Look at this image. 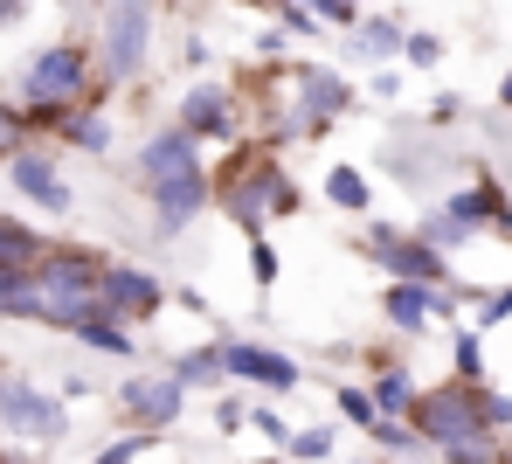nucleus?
I'll return each instance as SVG.
<instances>
[{"label":"nucleus","instance_id":"f257e3e1","mask_svg":"<svg viewBox=\"0 0 512 464\" xmlns=\"http://www.w3.org/2000/svg\"><path fill=\"white\" fill-rule=\"evenodd\" d=\"M104 250L97 243H49L42 250V264L28 271L35 284V298H42V326L49 333H77L90 319H111V305H104Z\"/></svg>","mask_w":512,"mask_h":464},{"label":"nucleus","instance_id":"f03ea898","mask_svg":"<svg viewBox=\"0 0 512 464\" xmlns=\"http://www.w3.org/2000/svg\"><path fill=\"white\" fill-rule=\"evenodd\" d=\"M97 97V56H90V42H49L42 56H28V70H21V118H28V139H56V118L70 111V104H84Z\"/></svg>","mask_w":512,"mask_h":464},{"label":"nucleus","instance_id":"7ed1b4c3","mask_svg":"<svg viewBox=\"0 0 512 464\" xmlns=\"http://www.w3.org/2000/svg\"><path fill=\"white\" fill-rule=\"evenodd\" d=\"M215 181V208L243 229V236H263L277 215H298L305 208V194H298V181L270 160V153H256V146H243L222 174H208Z\"/></svg>","mask_w":512,"mask_h":464},{"label":"nucleus","instance_id":"20e7f679","mask_svg":"<svg viewBox=\"0 0 512 464\" xmlns=\"http://www.w3.org/2000/svg\"><path fill=\"white\" fill-rule=\"evenodd\" d=\"M0 437L28 451H56L70 444V402L42 388L28 368H0Z\"/></svg>","mask_w":512,"mask_h":464},{"label":"nucleus","instance_id":"39448f33","mask_svg":"<svg viewBox=\"0 0 512 464\" xmlns=\"http://www.w3.org/2000/svg\"><path fill=\"white\" fill-rule=\"evenodd\" d=\"M111 409H118V430H139V437H173L180 416H187V388L167 368H132L111 388Z\"/></svg>","mask_w":512,"mask_h":464},{"label":"nucleus","instance_id":"423d86ee","mask_svg":"<svg viewBox=\"0 0 512 464\" xmlns=\"http://www.w3.org/2000/svg\"><path fill=\"white\" fill-rule=\"evenodd\" d=\"M478 388H485V381H478ZM478 388H464V381H436V388H423V395H416V409H409L402 423H409V430L429 444V458L485 430V416H478Z\"/></svg>","mask_w":512,"mask_h":464},{"label":"nucleus","instance_id":"0eeeda50","mask_svg":"<svg viewBox=\"0 0 512 464\" xmlns=\"http://www.w3.org/2000/svg\"><path fill=\"white\" fill-rule=\"evenodd\" d=\"M146 42H153V0H104V28H97L104 84H132L146 70Z\"/></svg>","mask_w":512,"mask_h":464},{"label":"nucleus","instance_id":"6e6552de","mask_svg":"<svg viewBox=\"0 0 512 464\" xmlns=\"http://www.w3.org/2000/svg\"><path fill=\"white\" fill-rule=\"evenodd\" d=\"M146 187V208H153V236L173 243V236H187L208 208H215V181H208V167L194 160V167H173V174H153Z\"/></svg>","mask_w":512,"mask_h":464},{"label":"nucleus","instance_id":"1a4fd4ad","mask_svg":"<svg viewBox=\"0 0 512 464\" xmlns=\"http://www.w3.org/2000/svg\"><path fill=\"white\" fill-rule=\"evenodd\" d=\"M360 257H374L395 284H450V257H436L416 229H395V222H367Z\"/></svg>","mask_w":512,"mask_h":464},{"label":"nucleus","instance_id":"9d476101","mask_svg":"<svg viewBox=\"0 0 512 464\" xmlns=\"http://www.w3.org/2000/svg\"><path fill=\"white\" fill-rule=\"evenodd\" d=\"M215 347H222V381H250V388H270V395L305 388V368L284 347H263V340H243V333H222Z\"/></svg>","mask_w":512,"mask_h":464},{"label":"nucleus","instance_id":"9b49d317","mask_svg":"<svg viewBox=\"0 0 512 464\" xmlns=\"http://www.w3.org/2000/svg\"><path fill=\"white\" fill-rule=\"evenodd\" d=\"M353 84H346L340 70H326V63H305V70H291V118H298V139H319L333 118L353 111Z\"/></svg>","mask_w":512,"mask_h":464},{"label":"nucleus","instance_id":"f8f14e48","mask_svg":"<svg viewBox=\"0 0 512 464\" xmlns=\"http://www.w3.org/2000/svg\"><path fill=\"white\" fill-rule=\"evenodd\" d=\"M7 187H14L21 201H35L42 215H70V208H77V187H70V174H63V160L42 153V146L7 153Z\"/></svg>","mask_w":512,"mask_h":464},{"label":"nucleus","instance_id":"ddd939ff","mask_svg":"<svg viewBox=\"0 0 512 464\" xmlns=\"http://www.w3.org/2000/svg\"><path fill=\"white\" fill-rule=\"evenodd\" d=\"M104 305H111V319H125V326L139 333V326H153V319L167 312L173 298H167V284L153 278L146 264H125V257H111V264H104Z\"/></svg>","mask_w":512,"mask_h":464},{"label":"nucleus","instance_id":"4468645a","mask_svg":"<svg viewBox=\"0 0 512 464\" xmlns=\"http://www.w3.org/2000/svg\"><path fill=\"white\" fill-rule=\"evenodd\" d=\"M173 125L187 139H229L236 132V91L229 84H187L173 104Z\"/></svg>","mask_w":512,"mask_h":464},{"label":"nucleus","instance_id":"2eb2a0df","mask_svg":"<svg viewBox=\"0 0 512 464\" xmlns=\"http://www.w3.org/2000/svg\"><path fill=\"white\" fill-rule=\"evenodd\" d=\"M443 215H457L471 236H478V229H499V236H512V201H506V187H499V181L457 187V194L443 201Z\"/></svg>","mask_w":512,"mask_h":464},{"label":"nucleus","instance_id":"dca6fc26","mask_svg":"<svg viewBox=\"0 0 512 464\" xmlns=\"http://www.w3.org/2000/svg\"><path fill=\"white\" fill-rule=\"evenodd\" d=\"M56 139L77 146V153H90V160H104L111 139H118V125H111V111H104L97 97H84V104H70V111L56 118Z\"/></svg>","mask_w":512,"mask_h":464},{"label":"nucleus","instance_id":"f3484780","mask_svg":"<svg viewBox=\"0 0 512 464\" xmlns=\"http://www.w3.org/2000/svg\"><path fill=\"white\" fill-rule=\"evenodd\" d=\"M201 160V139H187L180 125H160L139 153H132V174L139 181H153V174H173V167H194Z\"/></svg>","mask_w":512,"mask_h":464},{"label":"nucleus","instance_id":"a211bd4d","mask_svg":"<svg viewBox=\"0 0 512 464\" xmlns=\"http://www.w3.org/2000/svg\"><path fill=\"white\" fill-rule=\"evenodd\" d=\"M443 160H450V153H443L436 139H423V146H409V139H388V146H381V167H388L395 181L409 187V194H423V187H429V174H436Z\"/></svg>","mask_w":512,"mask_h":464},{"label":"nucleus","instance_id":"6ab92c4d","mask_svg":"<svg viewBox=\"0 0 512 464\" xmlns=\"http://www.w3.org/2000/svg\"><path fill=\"white\" fill-rule=\"evenodd\" d=\"M42 250H49V236H42L35 222H21V215L0 208V271H21V278H28V271L42 264Z\"/></svg>","mask_w":512,"mask_h":464},{"label":"nucleus","instance_id":"aec40b11","mask_svg":"<svg viewBox=\"0 0 512 464\" xmlns=\"http://www.w3.org/2000/svg\"><path fill=\"white\" fill-rule=\"evenodd\" d=\"M70 340L90 347V354H104V361H139V354H146V347H139V333H132L125 319H90V326H77Z\"/></svg>","mask_w":512,"mask_h":464},{"label":"nucleus","instance_id":"412c9836","mask_svg":"<svg viewBox=\"0 0 512 464\" xmlns=\"http://www.w3.org/2000/svg\"><path fill=\"white\" fill-rule=\"evenodd\" d=\"M167 374L194 395V388H222V347L208 340V347H180V354H167Z\"/></svg>","mask_w":512,"mask_h":464},{"label":"nucleus","instance_id":"4be33fe9","mask_svg":"<svg viewBox=\"0 0 512 464\" xmlns=\"http://www.w3.org/2000/svg\"><path fill=\"white\" fill-rule=\"evenodd\" d=\"M367 444H374V458H395V464H409V458H429V444L402 423V416H374L367 430H360Z\"/></svg>","mask_w":512,"mask_h":464},{"label":"nucleus","instance_id":"5701e85b","mask_svg":"<svg viewBox=\"0 0 512 464\" xmlns=\"http://www.w3.org/2000/svg\"><path fill=\"white\" fill-rule=\"evenodd\" d=\"M367 395H374V409H381V416H409V409H416V395H423V381L395 361V368H374Z\"/></svg>","mask_w":512,"mask_h":464},{"label":"nucleus","instance_id":"b1692460","mask_svg":"<svg viewBox=\"0 0 512 464\" xmlns=\"http://www.w3.org/2000/svg\"><path fill=\"white\" fill-rule=\"evenodd\" d=\"M402 49V28L388 21V14H374V21H353V35H346V56L353 63H388Z\"/></svg>","mask_w":512,"mask_h":464},{"label":"nucleus","instance_id":"393cba45","mask_svg":"<svg viewBox=\"0 0 512 464\" xmlns=\"http://www.w3.org/2000/svg\"><path fill=\"white\" fill-rule=\"evenodd\" d=\"M0 319H14V326H42V298H35V284L21 278V271H0Z\"/></svg>","mask_w":512,"mask_h":464},{"label":"nucleus","instance_id":"a878e982","mask_svg":"<svg viewBox=\"0 0 512 464\" xmlns=\"http://www.w3.org/2000/svg\"><path fill=\"white\" fill-rule=\"evenodd\" d=\"M450 381H464V388L485 381V333H478V326L450 333Z\"/></svg>","mask_w":512,"mask_h":464},{"label":"nucleus","instance_id":"bb28decb","mask_svg":"<svg viewBox=\"0 0 512 464\" xmlns=\"http://www.w3.org/2000/svg\"><path fill=\"white\" fill-rule=\"evenodd\" d=\"M326 201H333L340 215H367V208H374V187H367L360 167H333V174H326Z\"/></svg>","mask_w":512,"mask_h":464},{"label":"nucleus","instance_id":"cd10ccee","mask_svg":"<svg viewBox=\"0 0 512 464\" xmlns=\"http://www.w3.org/2000/svg\"><path fill=\"white\" fill-rule=\"evenodd\" d=\"M333 444H340V430H333V423H312V430H291L284 458H298V464H326V458H333Z\"/></svg>","mask_w":512,"mask_h":464},{"label":"nucleus","instance_id":"c85d7f7f","mask_svg":"<svg viewBox=\"0 0 512 464\" xmlns=\"http://www.w3.org/2000/svg\"><path fill=\"white\" fill-rule=\"evenodd\" d=\"M374 416H381V409H374V395H367L360 381H340V388H333V423H353V430H367Z\"/></svg>","mask_w":512,"mask_h":464},{"label":"nucleus","instance_id":"c756f323","mask_svg":"<svg viewBox=\"0 0 512 464\" xmlns=\"http://www.w3.org/2000/svg\"><path fill=\"white\" fill-rule=\"evenodd\" d=\"M243 430H256V437H263L270 451H284V444H291V416H284V409H270V402H250Z\"/></svg>","mask_w":512,"mask_h":464},{"label":"nucleus","instance_id":"7c9ffc66","mask_svg":"<svg viewBox=\"0 0 512 464\" xmlns=\"http://www.w3.org/2000/svg\"><path fill=\"white\" fill-rule=\"evenodd\" d=\"M160 444H167V437H139V430H118V437H111V444H104V451H97L90 464H139L146 451H160Z\"/></svg>","mask_w":512,"mask_h":464},{"label":"nucleus","instance_id":"2f4dec72","mask_svg":"<svg viewBox=\"0 0 512 464\" xmlns=\"http://www.w3.org/2000/svg\"><path fill=\"white\" fill-rule=\"evenodd\" d=\"M499 451H506V444H499L492 430H478V437H464V444H450V451H436V458L443 464H499Z\"/></svg>","mask_w":512,"mask_h":464},{"label":"nucleus","instance_id":"473e14b6","mask_svg":"<svg viewBox=\"0 0 512 464\" xmlns=\"http://www.w3.org/2000/svg\"><path fill=\"white\" fill-rule=\"evenodd\" d=\"M478 416H485L492 437H506V430H512V395H506V388H478Z\"/></svg>","mask_w":512,"mask_h":464},{"label":"nucleus","instance_id":"72a5a7b5","mask_svg":"<svg viewBox=\"0 0 512 464\" xmlns=\"http://www.w3.org/2000/svg\"><path fill=\"white\" fill-rule=\"evenodd\" d=\"M506 319H512V284L478 291V333H492V326H506Z\"/></svg>","mask_w":512,"mask_h":464},{"label":"nucleus","instance_id":"f704fd0d","mask_svg":"<svg viewBox=\"0 0 512 464\" xmlns=\"http://www.w3.org/2000/svg\"><path fill=\"white\" fill-rule=\"evenodd\" d=\"M208 416H215V430H222V437H236V430H243V416H250V402H243V395H236V388H222V395H215V409H208Z\"/></svg>","mask_w":512,"mask_h":464},{"label":"nucleus","instance_id":"c9c22d12","mask_svg":"<svg viewBox=\"0 0 512 464\" xmlns=\"http://www.w3.org/2000/svg\"><path fill=\"white\" fill-rule=\"evenodd\" d=\"M21 146H28V118H21V104H7V97H0V160H7V153H21Z\"/></svg>","mask_w":512,"mask_h":464},{"label":"nucleus","instance_id":"e433bc0d","mask_svg":"<svg viewBox=\"0 0 512 464\" xmlns=\"http://www.w3.org/2000/svg\"><path fill=\"white\" fill-rule=\"evenodd\" d=\"M250 278H256V291L277 284V250H270V236H250Z\"/></svg>","mask_w":512,"mask_h":464},{"label":"nucleus","instance_id":"4c0bfd02","mask_svg":"<svg viewBox=\"0 0 512 464\" xmlns=\"http://www.w3.org/2000/svg\"><path fill=\"white\" fill-rule=\"evenodd\" d=\"M402 56H409L416 70H429V63L443 56V42H436V35H402Z\"/></svg>","mask_w":512,"mask_h":464},{"label":"nucleus","instance_id":"58836bf2","mask_svg":"<svg viewBox=\"0 0 512 464\" xmlns=\"http://www.w3.org/2000/svg\"><path fill=\"white\" fill-rule=\"evenodd\" d=\"M367 91H374V97H388V104H395V97H402V70H374V77H367Z\"/></svg>","mask_w":512,"mask_h":464},{"label":"nucleus","instance_id":"ea45409f","mask_svg":"<svg viewBox=\"0 0 512 464\" xmlns=\"http://www.w3.org/2000/svg\"><path fill=\"white\" fill-rule=\"evenodd\" d=\"M21 21H28V0H0V35L21 28Z\"/></svg>","mask_w":512,"mask_h":464},{"label":"nucleus","instance_id":"a19ab883","mask_svg":"<svg viewBox=\"0 0 512 464\" xmlns=\"http://www.w3.org/2000/svg\"><path fill=\"white\" fill-rule=\"evenodd\" d=\"M56 395H63V402H84V395H90V374H63V388H56Z\"/></svg>","mask_w":512,"mask_h":464},{"label":"nucleus","instance_id":"79ce46f5","mask_svg":"<svg viewBox=\"0 0 512 464\" xmlns=\"http://www.w3.org/2000/svg\"><path fill=\"white\" fill-rule=\"evenodd\" d=\"M499 104H506V111H512V70H506V84H499Z\"/></svg>","mask_w":512,"mask_h":464},{"label":"nucleus","instance_id":"37998d69","mask_svg":"<svg viewBox=\"0 0 512 464\" xmlns=\"http://www.w3.org/2000/svg\"><path fill=\"white\" fill-rule=\"evenodd\" d=\"M256 7H270V14H277V7H298V0H256Z\"/></svg>","mask_w":512,"mask_h":464},{"label":"nucleus","instance_id":"c03bdc74","mask_svg":"<svg viewBox=\"0 0 512 464\" xmlns=\"http://www.w3.org/2000/svg\"><path fill=\"white\" fill-rule=\"evenodd\" d=\"M346 464H395V458H374V451H367V458H346Z\"/></svg>","mask_w":512,"mask_h":464},{"label":"nucleus","instance_id":"a18cd8bd","mask_svg":"<svg viewBox=\"0 0 512 464\" xmlns=\"http://www.w3.org/2000/svg\"><path fill=\"white\" fill-rule=\"evenodd\" d=\"M250 464H284V458H277V451H270V458H250Z\"/></svg>","mask_w":512,"mask_h":464},{"label":"nucleus","instance_id":"49530a36","mask_svg":"<svg viewBox=\"0 0 512 464\" xmlns=\"http://www.w3.org/2000/svg\"><path fill=\"white\" fill-rule=\"evenodd\" d=\"M499 464H512V451H499Z\"/></svg>","mask_w":512,"mask_h":464},{"label":"nucleus","instance_id":"de8ad7c7","mask_svg":"<svg viewBox=\"0 0 512 464\" xmlns=\"http://www.w3.org/2000/svg\"><path fill=\"white\" fill-rule=\"evenodd\" d=\"M97 7H104V0H97Z\"/></svg>","mask_w":512,"mask_h":464},{"label":"nucleus","instance_id":"09e8293b","mask_svg":"<svg viewBox=\"0 0 512 464\" xmlns=\"http://www.w3.org/2000/svg\"><path fill=\"white\" fill-rule=\"evenodd\" d=\"M346 7H353V0H346Z\"/></svg>","mask_w":512,"mask_h":464}]
</instances>
